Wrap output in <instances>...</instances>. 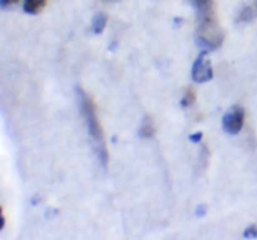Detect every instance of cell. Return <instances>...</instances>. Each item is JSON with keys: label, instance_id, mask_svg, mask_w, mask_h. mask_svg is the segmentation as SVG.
<instances>
[{"label": "cell", "instance_id": "2", "mask_svg": "<svg viewBox=\"0 0 257 240\" xmlns=\"http://www.w3.org/2000/svg\"><path fill=\"white\" fill-rule=\"evenodd\" d=\"M245 122V110L240 105H233L222 118V128L227 134L236 135L241 132Z\"/></svg>", "mask_w": 257, "mask_h": 240}, {"label": "cell", "instance_id": "1", "mask_svg": "<svg viewBox=\"0 0 257 240\" xmlns=\"http://www.w3.org/2000/svg\"><path fill=\"white\" fill-rule=\"evenodd\" d=\"M75 92H77L78 104H79L80 112L84 118L85 126H87L88 135H89L90 142H92L93 149H94L98 160L103 165V168H107L108 150L107 145H105L104 132H103L102 125H100L99 119H98L97 108H95L94 102L82 88L78 86L75 89Z\"/></svg>", "mask_w": 257, "mask_h": 240}, {"label": "cell", "instance_id": "6", "mask_svg": "<svg viewBox=\"0 0 257 240\" xmlns=\"http://www.w3.org/2000/svg\"><path fill=\"white\" fill-rule=\"evenodd\" d=\"M155 132L156 128L155 124H153V120L150 116H146L142 120V124H141L140 136L143 138V139H150V138H152L155 135Z\"/></svg>", "mask_w": 257, "mask_h": 240}, {"label": "cell", "instance_id": "8", "mask_svg": "<svg viewBox=\"0 0 257 240\" xmlns=\"http://www.w3.org/2000/svg\"><path fill=\"white\" fill-rule=\"evenodd\" d=\"M195 102H196V92L192 88H190V89L186 90L185 95H183V98L181 99V105H182L183 108H190L195 104Z\"/></svg>", "mask_w": 257, "mask_h": 240}, {"label": "cell", "instance_id": "5", "mask_svg": "<svg viewBox=\"0 0 257 240\" xmlns=\"http://www.w3.org/2000/svg\"><path fill=\"white\" fill-rule=\"evenodd\" d=\"M47 5V0H24L23 9L27 14L37 15L42 12Z\"/></svg>", "mask_w": 257, "mask_h": 240}, {"label": "cell", "instance_id": "9", "mask_svg": "<svg viewBox=\"0 0 257 240\" xmlns=\"http://www.w3.org/2000/svg\"><path fill=\"white\" fill-rule=\"evenodd\" d=\"M256 14L257 12L255 9H252L251 6H247L243 10H241L240 18H238V19H240V22H250L251 19H253V18L256 16Z\"/></svg>", "mask_w": 257, "mask_h": 240}, {"label": "cell", "instance_id": "11", "mask_svg": "<svg viewBox=\"0 0 257 240\" xmlns=\"http://www.w3.org/2000/svg\"><path fill=\"white\" fill-rule=\"evenodd\" d=\"M18 2H19V0H0V6H2L3 10H7L17 5Z\"/></svg>", "mask_w": 257, "mask_h": 240}, {"label": "cell", "instance_id": "3", "mask_svg": "<svg viewBox=\"0 0 257 240\" xmlns=\"http://www.w3.org/2000/svg\"><path fill=\"white\" fill-rule=\"evenodd\" d=\"M213 78V69L210 59L207 58V50H203L192 65V79L196 82H207Z\"/></svg>", "mask_w": 257, "mask_h": 240}, {"label": "cell", "instance_id": "10", "mask_svg": "<svg viewBox=\"0 0 257 240\" xmlns=\"http://www.w3.org/2000/svg\"><path fill=\"white\" fill-rule=\"evenodd\" d=\"M243 236L246 238V239H256L257 238V225H250V226H247L245 229V232H243Z\"/></svg>", "mask_w": 257, "mask_h": 240}, {"label": "cell", "instance_id": "13", "mask_svg": "<svg viewBox=\"0 0 257 240\" xmlns=\"http://www.w3.org/2000/svg\"><path fill=\"white\" fill-rule=\"evenodd\" d=\"M255 10L257 12V0L255 2Z\"/></svg>", "mask_w": 257, "mask_h": 240}, {"label": "cell", "instance_id": "4", "mask_svg": "<svg viewBox=\"0 0 257 240\" xmlns=\"http://www.w3.org/2000/svg\"><path fill=\"white\" fill-rule=\"evenodd\" d=\"M191 2H192L196 10H197L198 19H203V18L216 15L212 0H191Z\"/></svg>", "mask_w": 257, "mask_h": 240}, {"label": "cell", "instance_id": "12", "mask_svg": "<svg viewBox=\"0 0 257 240\" xmlns=\"http://www.w3.org/2000/svg\"><path fill=\"white\" fill-rule=\"evenodd\" d=\"M202 136H203L202 132H195V134H191L190 135V140L192 142H200L201 139H202Z\"/></svg>", "mask_w": 257, "mask_h": 240}, {"label": "cell", "instance_id": "7", "mask_svg": "<svg viewBox=\"0 0 257 240\" xmlns=\"http://www.w3.org/2000/svg\"><path fill=\"white\" fill-rule=\"evenodd\" d=\"M107 20L108 18L104 12H98L97 15H94L92 19V32L94 34H102L107 25Z\"/></svg>", "mask_w": 257, "mask_h": 240}]
</instances>
